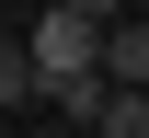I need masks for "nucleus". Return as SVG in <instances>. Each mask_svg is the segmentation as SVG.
Instances as JSON below:
<instances>
[{
  "instance_id": "2",
  "label": "nucleus",
  "mask_w": 149,
  "mask_h": 138,
  "mask_svg": "<svg viewBox=\"0 0 149 138\" xmlns=\"http://www.w3.org/2000/svg\"><path fill=\"white\" fill-rule=\"evenodd\" d=\"M103 81L115 92H149V23H103Z\"/></svg>"
},
{
  "instance_id": "3",
  "label": "nucleus",
  "mask_w": 149,
  "mask_h": 138,
  "mask_svg": "<svg viewBox=\"0 0 149 138\" xmlns=\"http://www.w3.org/2000/svg\"><path fill=\"white\" fill-rule=\"evenodd\" d=\"M92 127H103V138H149V92H103Z\"/></svg>"
},
{
  "instance_id": "5",
  "label": "nucleus",
  "mask_w": 149,
  "mask_h": 138,
  "mask_svg": "<svg viewBox=\"0 0 149 138\" xmlns=\"http://www.w3.org/2000/svg\"><path fill=\"white\" fill-rule=\"evenodd\" d=\"M57 12H80V23H126V0H57Z\"/></svg>"
},
{
  "instance_id": "1",
  "label": "nucleus",
  "mask_w": 149,
  "mask_h": 138,
  "mask_svg": "<svg viewBox=\"0 0 149 138\" xmlns=\"http://www.w3.org/2000/svg\"><path fill=\"white\" fill-rule=\"evenodd\" d=\"M23 69H35V104H57V115H103V23L80 12H46L35 35H23Z\"/></svg>"
},
{
  "instance_id": "6",
  "label": "nucleus",
  "mask_w": 149,
  "mask_h": 138,
  "mask_svg": "<svg viewBox=\"0 0 149 138\" xmlns=\"http://www.w3.org/2000/svg\"><path fill=\"white\" fill-rule=\"evenodd\" d=\"M138 23H149V0H138Z\"/></svg>"
},
{
  "instance_id": "4",
  "label": "nucleus",
  "mask_w": 149,
  "mask_h": 138,
  "mask_svg": "<svg viewBox=\"0 0 149 138\" xmlns=\"http://www.w3.org/2000/svg\"><path fill=\"white\" fill-rule=\"evenodd\" d=\"M0 104H35V69H23V46H0Z\"/></svg>"
}]
</instances>
